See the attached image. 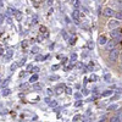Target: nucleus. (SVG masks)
<instances>
[{"mask_svg": "<svg viewBox=\"0 0 122 122\" xmlns=\"http://www.w3.org/2000/svg\"><path fill=\"white\" fill-rule=\"evenodd\" d=\"M118 55H120V50L118 49H112L109 51V61L110 62H116L117 59H118Z\"/></svg>", "mask_w": 122, "mask_h": 122, "instance_id": "1", "label": "nucleus"}, {"mask_svg": "<svg viewBox=\"0 0 122 122\" xmlns=\"http://www.w3.org/2000/svg\"><path fill=\"white\" fill-rule=\"evenodd\" d=\"M110 37L112 38V39H120V37H121V32L118 29H112L110 32Z\"/></svg>", "mask_w": 122, "mask_h": 122, "instance_id": "2", "label": "nucleus"}, {"mask_svg": "<svg viewBox=\"0 0 122 122\" xmlns=\"http://www.w3.org/2000/svg\"><path fill=\"white\" fill-rule=\"evenodd\" d=\"M104 16H106V17H112V16H115V11L112 9H110V7H106L105 10H104Z\"/></svg>", "mask_w": 122, "mask_h": 122, "instance_id": "3", "label": "nucleus"}, {"mask_svg": "<svg viewBox=\"0 0 122 122\" xmlns=\"http://www.w3.org/2000/svg\"><path fill=\"white\" fill-rule=\"evenodd\" d=\"M109 28H116L120 26V22H118V20H112V21H110L109 22Z\"/></svg>", "mask_w": 122, "mask_h": 122, "instance_id": "4", "label": "nucleus"}, {"mask_svg": "<svg viewBox=\"0 0 122 122\" xmlns=\"http://www.w3.org/2000/svg\"><path fill=\"white\" fill-rule=\"evenodd\" d=\"M72 17L76 20V22L78 21V18H79V11H78V10H75V11L72 12Z\"/></svg>", "mask_w": 122, "mask_h": 122, "instance_id": "5", "label": "nucleus"}, {"mask_svg": "<svg viewBox=\"0 0 122 122\" xmlns=\"http://www.w3.org/2000/svg\"><path fill=\"white\" fill-rule=\"evenodd\" d=\"M114 45H115V42H109V43L106 44V49H107V50H112V49H115Z\"/></svg>", "mask_w": 122, "mask_h": 122, "instance_id": "6", "label": "nucleus"}, {"mask_svg": "<svg viewBox=\"0 0 122 122\" xmlns=\"http://www.w3.org/2000/svg\"><path fill=\"white\" fill-rule=\"evenodd\" d=\"M110 122H121L118 115H116V116H114V117H111V118H110Z\"/></svg>", "mask_w": 122, "mask_h": 122, "instance_id": "7", "label": "nucleus"}, {"mask_svg": "<svg viewBox=\"0 0 122 122\" xmlns=\"http://www.w3.org/2000/svg\"><path fill=\"white\" fill-rule=\"evenodd\" d=\"M99 44H105V38L104 37H100L99 38Z\"/></svg>", "mask_w": 122, "mask_h": 122, "instance_id": "8", "label": "nucleus"}, {"mask_svg": "<svg viewBox=\"0 0 122 122\" xmlns=\"http://www.w3.org/2000/svg\"><path fill=\"white\" fill-rule=\"evenodd\" d=\"M116 17H117L118 20H121V18H122V11H120V12H117V14H116Z\"/></svg>", "mask_w": 122, "mask_h": 122, "instance_id": "9", "label": "nucleus"}, {"mask_svg": "<svg viewBox=\"0 0 122 122\" xmlns=\"http://www.w3.org/2000/svg\"><path fill=\"white\" fill-rule=\"evenodd\" d=\"M37 76H33V77H30V82H36V81H37Z\"/></svg>", "mask_w": 122, "mask_h": 122, "instance_id": "10", "label": "nucleus"}, {"mask_svg": "<svg viewBox=\"0 0 122 122\" xmlns=\"http://www.w3.org/2000/svg\"><path fill=\"white\" fill-rule=\"evenodd\" d=\"M39 88H42L40 84H34V89H39Z\"/></svg>", "mask_w": 122, "mask_h": 122, "instance_id": "11", "label": "nucleus"}, {"mask_svg": "<svg viewBox=\"0 0 122 122\" xmlns=\"http://www.w3.org/2000/svg\"><path fill=\"white\" fill-rule=\"evenodd\" d=\"M118 117H120V121L122 122V111H121V112L118 114Z\"/></svg>", "mask_w": 122, "mask_h": 122, "instance_id": "12", "label": "nucleus"}, {"mask_svg": "<svg viewBox=\"0 0 122 122\" xmlns=\"http://www.w3.org/2000/svg\"><path fill=\"white\" fill-rule=\"evenodd\" d=\"M65 20H66V22H67V23H70V18H68V17H67V16H66V17H65Z\"/></svg>", "mask_w": 122, "mask_h": 122, "instance_id": "13", "label": "nucleus"}, {"mask_svg": "<svg viewBox=\"0 0 122 122\" xmlns=\"http://www.w3.org/2000/svg\"><path fill=\"white\" fill-rule=\"evenodd\" d=\"M120 59H121V62H122V53H121V55H120Z\"/></svg>", "mask_w": 122, "mask_h": 122, "instance_id": "14", "label": "nucleus"}]
</instances>
